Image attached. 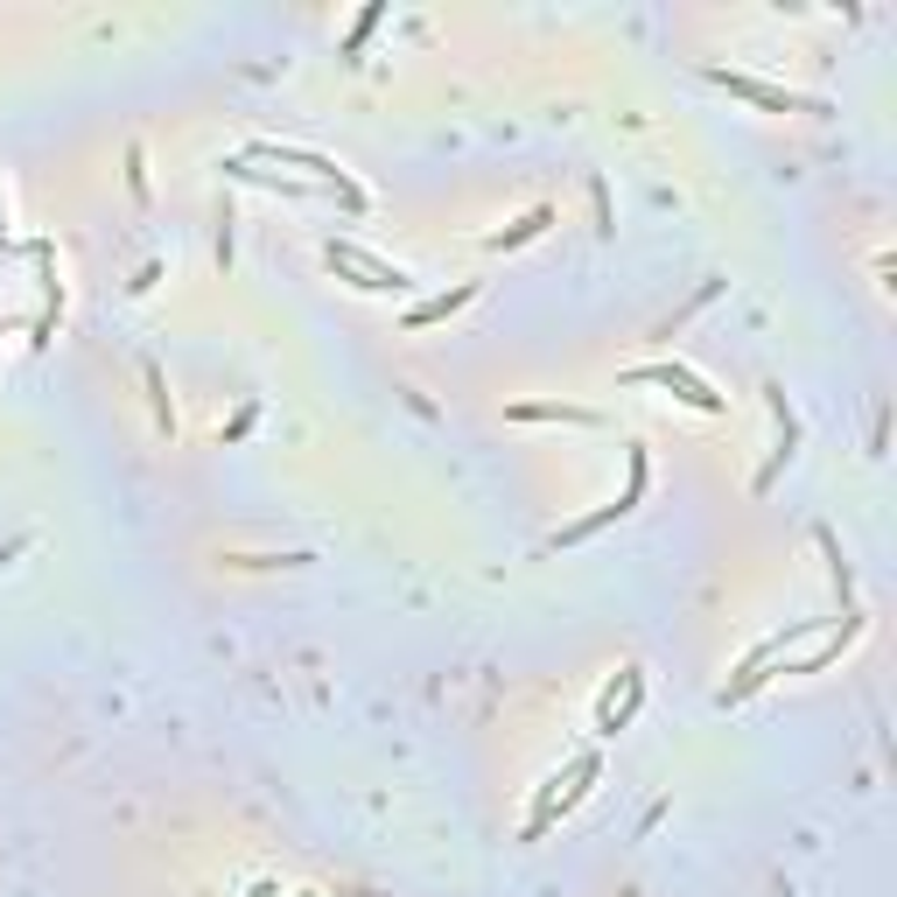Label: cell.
<instances>
[{
  "mask_svg": "<svg viewBox=\"0 0 897 897\" xmlns=\"http://www.w3.org/2000/svg\"><path fill=\"white\" fill-rule=\"evenodd\" d=\"M323 267L337 274V280H351V288H364V295H407V288H414L407 267H393V260L364 253L358 239H323Z\"/></svg>",
  "mask_w": 897,
  "mask_h": 897,
  "instance_id": "6da1fadb",
  "label": "cell"
},
{
  "mask_svg": "<svg viewBox=\"0 0 897 897\" xmlns=\"http://www.w3.org/2000/svg\"><path fill=\"white\" fill-rule=\"evenodd\" d=\"M246 162H280V169H302L309 182H323V190L337 196V204L351 211V218H358L364 204H372V196H364V190H358V182L344 176V169H337V162H330V155H315V147H274V141H253V147H246Z\"/></svg>",
  "mask_w": 897,
  "mask_h": 897,
  "instance_id": "7a4b0ae2",
  "label": "cell"
},
{
  "mask_svg": "<svg viewBox=\"0 0 897 897\" xmlns=\"http://www.w3.org/2000/svg\"><path fill=\"white\" fill-rule=\"evenodd\" d=\"M624 386H667L680 407H694V414H722V393L708 386V379H694L680 358H659V364H631V372H624Z\"/></svg>",
  "mask_w": 897,
  "mask_h": 897,
  "instance_id": "3957f363",
  "label": "cell"
},
{
  "mask_svg": "<svg viewBox=\"0 0 897 897\" xmlns=\"http://www.w3.org/2000/svg\"><path fill=\"white\" fill-rule=\"evenodd\" d=\"M708 85L751 98V106H764V112H827V98H806V92H786V85H764V77H751V71H722V63H708Z\"/></svg>",
  "mask_w": 897,
  "mask_h": 897,
  "instance_id": "277c9868",
  "label": "cell"
},
{
  "mask_svg": "<svg viewBox=\"0 0 897 897\" xmlns=\"http://www.w3.org/2000/svg\"><path fill=\"white\" fill-rule=\"evenodd\" d=\"M764 407H772V421H778V448L764 456V470H757V491H772L778 477H786V463L800 456V421H792V407H786V386H778V379H764Z\"/></svg>",
  "mask_w": 897,
  "mask_h": 897,
  "instance_id": "5b68a950",
  "label": "cell"
},
{
  "mask_svg": "<svg viewBox=\"0 0 897 897\" xmlns=\"http://www.w3.org/2000/svg\"><path fill=\"white\" fill-rule=\"evenodd\" d=\"M856 638H862V610H856V618H841V624H827V631H821V645H813L806 659H786L778 673H821V667H835V659L849 653Z\"/></svg>",
  "mask_w": 897,
  "mask_h": 897,
  "instance_id": "8992f818",
  "label": "cell"
},
{
  "mask_svg": "<svg viewBox=\"0 0 897 897\" xmlns=\"http://www.w3.org/2000/svg\"><path fill=\"white\" fill-rule=\"evenodd\" d=\"M638 702H645V667H624V694H618V687L603 694V708H596V729H603V737H618V729H631V716H638Z\"/></svg>",
  "mask_w": 897,
  "mask_h": 897,
  "instance_id": "52a82bcc",
  "label": "cell"
},
{
  "mask_svg": "<svg viewBox=\"0 0 897 897\" xmlns=\"http://www.w3.org/2000/svg\"><path fill=\"white\" fill-rule=\"evenodd\" d=\"M547 225H554V204H534L526 218H512L505 231H491V239H485V253H519V246L547 239Z\"/></svg>",
  "mask_w": 897,
  "mask_h": 897,
  "instance_id": "ba28073f",
  "label": "cell"
},
{
  "mask_svg": "<svg viewBox=\"0 0 897 897\" xmlns=\"http://www.w3.org/2000/svg\"><path fill=\"white\" fill-rule=\"evenodd\" d=\"M477 302V280H456L448 295H428V302H414L407 309V330H428V323H448L456 309H470Z\"/></svg>",
  "mask_w": 897,
  "mask_h": 897,
  "instance_id": "9c48e42d",
  "label": "cell"
},
{
  "mask_svg": "<svg viewBox=\"0 0 897 897\" xmlns=\"http://www.w3.org/2000/svg\"><path fill=\"white\" fill-rule=\"evenodd\" d=\"M645 485H653V456H645V448H638V442H624V491H618V498H610V505H618V512H624V519H631V512H638V505H645Z\"/></svg>",
  "mask_w": 897,
  "mask_h": 897,
  "instance_id": "30bf717a",
  "label": "cell"
},
{
  "mask_svg": "<svg viewBox=\"0 0 897 897\" xmlns=\"http://www.w3.org/2000/svg\"><path fill=\"white\" fill-rule=\"evenodd\" d=\"M512 421H575V428H603V414H596V407H569V400H519V407H512Z\"/></svg>",
  "mask_w": 897,
  "mask_h": 897,
  "instance_id": "8fae6325",
  "label": "cell"
},
{
  "mask_svg": "<svg viewBox=\"0 0 897 897\" xmlns=\"http://www.w3.org/2000/svg\"><path fill=\"white\" fill-rule=\"evenodd\" d=\"M141 386H147V400H155V428H162V435H176V407H169V379H162V364H155V358H141Z\"/></svg>",
  "mask_w": 897,
  "mask_h": 897,
  "instance_id": "7c38bea8",
  "label": "cell"
},
{
  "mask_svg": "<svg viewBox=\"0 0 897 897\" xmlns=\"http://www.w3.org/2000/svg\"><path fill=\"white\" fill-rule=\"evenodd\" d=\"M379 22H386V8H379V0H372V8H358V22H351V28H344V43H337V57H344V63H358V49H364V43H372V28H379Z\"/></svg>",
  "mask_w": 897,
  "mask_h": 897,
  "instance_id": "4fadbf2b",
  "label": "cell"
},
{
  "mask_svg": "<svg viewBox=\"0 0 897 897\" xmlns=\"http://www.w3.org/2000/svg\"><path fill=\"white\" fill-rule=\"evenodd\" d=\"M716 295H722V280H702V288H694V295H687V302H680V309L667 315V323H659V337H673V330H680V323H687V315H694V309H708V302H716Z\"/></svg>",
  "mask_w": 897,
  "mask_h": 897,
  "instance_id": "5bb4252c",
  "label": "cell"
},
{
  "mask_svg": "<svg viewBox=\"0 0 897 897\" xmlns=\"http://www.w3.org/2000/svg\"><path fill=\"white\" fill-rule=\"evenodd\" d=\"M231 569H309V554H225Z\"/></svg>",
  "mask_w": 897,
  "mask_h": 897,
  "instance_id": "9a60e30c",
  "label": "cell"
},
{
  "mask_svg": "<svg viewBox=\"0 0 897 897\" xmlns=\"http://www.w3.org/2000/svg\"><path fill=\"white\" fill-rule=\"evenodd\" d=\"M589 211H596V239H610V231H618V218H610V182H603V176L589 182Z\"/></svg>",
  "mask_w": 897,
  "mask_h": 897,
  "instance_id": "2e32d148",
  "label": "cell"
},
{
  "mask_svg": "<svg viewBox=\"0 0 897 897\" xmlns=\"http://www.w3.org/2000/svg\"><path fill=\"white\" fill-rule=\"evenodd\" d=\"M231 204H218V246H211V253H218V274H231Z\"/></svg>",
  "mask_w": 897,
  "mask_h": 897,
  "instance_id": "e0dca14e",
  "label": "cell"
},
{
  "mask_svg": "<svg viewBox=\"0 0 897 897\" xmlns=\"http://www.w3.org/2000/svg\"><path fill=\"white\" fill-rule=\"evenodd\" d=\"M127 190H134V204H147V155L141 147H127Z\"/></svg>",
  "mask_w": 897,
  "mask_h": 897,
  "instance_id": "ac0fdd59",
  "label": "cell"
},
{
  "mask_svg": "<svg viewBox=\"0 0 897 897\" xmlns=\"http://www.w3.org/2000/svg\"><path fill=\"white\" fill-rule=\"evenodd\" d=\"M253 414H260V407H239V414H231V421L218 428V448H225V442H239V435H246V428H253Z\"/></svg>",
  "mask_w": 897,
  "mask_h": 897,
  "instance_id": "d6986e66",
  "label": "cell"
},
{
  "mask_svg": "<svg viewBox=\"0 0 897 897\" xmlns=\"http://www.w3.org/2000/svg\"><path fill=\"white\" fill-rule=\"evenodd\" d=\"M155 280H162V260H141V274L127 280V288H134V295H147V288H155Z\"/></svg>",
  "mask_w": 897,
  "mask_h": 897,
  "instance_id": "ffe728a7",
  "label": "cell"
},
{
  "mask_svg": "<svg viewBox=\"0 0 897 897\" xmlns=\"http://www.w3.org/2000/svg\"><path fill=\"white\" fill-rule=\"evenodd\" d=\"M884 442H890V407H876V428H870V448L884 456Z\"/></svg>",
  "mask_w": 897,
  "mask_h": 897,
  "instance_id": "44dd1931",
  "label": "cell"
},
{
  "mask_svg": "<svg viewBox=\"0 0 897 897\" xmlns=\"http://www.w3.org/2000/svg\"><path fill=\"white\" fill-rule=\"evenodd\" d=\"M246 897H280V890L267 884V876H260V884H253V890H246Z\"/></svg>",
  "mask_w": 897,
  "mask_h": 897,
  "instance_id": "7402d4cb",
  "label": "cell"
},
{
  "mask_svg": "<svg viewBox=\"0 0 897 897\" xmlns=\"http://www.w3.org/2000/svg\"><path fill=\"white\" fill-rule=\"evenodd\" d=\"M0 231H8V196H0Z\"/></svg>",
  "mask_w": 897,
  "mask_h": 897,
  "instance_id": "603a6c76",
  "label": "cell"
},
{
  "mask_svg": "<svg viewBox=\"0 0 897 897\" xmlns=\"http://www.w3.org/2000/svg\"><path fill=\"white\" fill-rule=\"evenodd\" d=\"M295 897H315V890H295Z\"/></svg>",
  "mask_w": 897,
  "mask_h": 897,
  "instance_id": "cb8c5ba5",
  "label": "cell"
}]
</instances>
